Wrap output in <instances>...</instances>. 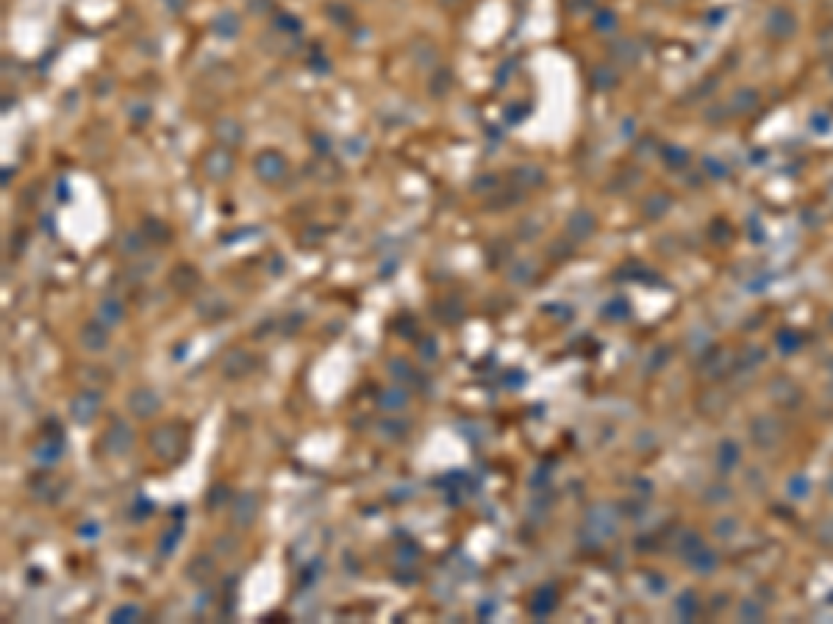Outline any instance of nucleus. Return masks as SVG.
<instances>
[{
    "instance_id": "nucleus-5",
    "label": "nucleus",
    "mask_w": 833,
    "mask_h": 624,
    "mask_svg": "<svg viewBox=\"0 0 833 624\" xmlns=\"http://www.w3.org/2000/svg\"><path fill=\"white\" fill-rule=\"evenodd\" d=\"M256 173H259L261 180H278L283 178V173H286V161L280 158V153L267 150V153H261L256 158Z\"/></svg>"
},
{
    "instance_id": "nucleus-11",
    "label": "nucleus",
    "mask_w": 833,
    "mask_h": 624,
    "mask_svg": "<svg viewBox=\"0 0 833 624\" xmlns=\"http://www.w3.org/2000/svg\"><path fill=\"white\" fill-rule=\"evenodd\" d=\"M378 405H381L383 411H403V408L409 405V392H406V389H400V386H392V389L381 392V400H378Z\"/></svg>"
},
{
    "instance_id": "nucleus-13",
    "label": "nucleus",
    "mask_w": 833,
    "mask_h": 624,
    "mask_svg": "<svg viewBox=\"0 0 833 624\" xmlns=\"http://www.w3.org/2000/svg\"><path fill=\"white\" fill-rule=\"evenodd\" d=\"M214 134H217L220 142H226V144H239L242 142V128L233 120H220L217 128H214Z\"/></svg>"
},
{
    "instance_id": "nucleus-18",
    "label": "nucleus",
    "mask_w": 833,
    "mask_h": 624,
    "mask_svg": "<svg viewBox=\"0 0 833 624\" xmlns=\"http://www.w3.org/2000/svg\"><path fill=\"white\" fill-rule=\"evenodd\" d=\"M226 497H228V491L223 489V486H217V491H214V497L209 494V505H211V508H217V505H220V502H223Z\"/></svg>"
},
{
    "instance_id": "nucleus-3",
    "label": "nucleus",
    "mask_w": 833,
    "mask_h": 624,
    "mask_svg": "<svg viewBox=\"0 0 833 624\" xmlns=\"http://www.w3.org/2000/svg\"><path fill=\"white\" fill-rule=\"evenodd\" d=\"M100 411V394L97 392H81L75 400L70 402V416L78 425H90Z\"/></svg>"
},
{
    "instance_id": "nucleus-6",
    "label": "nucleus",
    "mask_w": 833,
    "mask_h": 624,
    "mask_svg": "<svg viewBox=\"0 0 833 624\" xmlns=\"http://www.w3.org/2000/svg\"><path fill=\"white\" fill-rule=\"evenodd\" d=\"M256 508H259V499L253 497V494H239L236 499H233V522L239 525V528H247L253 519H256Z\"/></svg>"
},
{
    "instance_id": "nucleus-14",
    "label": "nucleus",
    "mask_w": 833,
    "mask_h": 624,
    "mask_svg": "<svg viewBox=\"0 0 833 624\" xmlns=\"http://www.w3.org/2000/svg\"><path fill=\"white\" fill-rule=\"evenodd\" d=\"M142 619V608L139 605H120L117 611H111V622H139Z\"/></svg>"
},
{
    "instance_id": "nucleus-2",
    "label": "nucleus",
    "mask_w": 833,
    "mask_h": 624,
    "mask_svg": "<svg viewBox=\"0 0 833 624\" xmlns=\"http://www.w3.org/2000/svg\"><path fill=\"white\" fill-rule=\"evenodd\" d=\"M159 408H161V400H159V394L150 392V389H137V392H131V397H128V411H131L137 419H153V416L159 413Z\"/></svg>"
},
{
    "instance_id": "nucleus-15",
    "label": "nucleus",
    "mask_w": 833,
    "mask_h": 624,
    "mask_svg": "<svg viewBox=\"0 0 833 624\" xmlns=\"http://www.w3.org/2000/svg\"><path fill=\"white\" fill-rule=\"evenodd\" d=\"M178 541H181V528L170 530V535H164V538H161V555H170V552L178 547Z\"/></svg>"
},
{
    "instance_id": "nucleus-7",
    "label": "nucleus",
    "mask_w": 833,
    "mask_h": 624,
    "mask_svg": "<svg viewBox=\"0 0 833 624\" xmlns=\"http://www.w3.org/2000/svg\"><path fill=\"white\" fill-rule=\"evenodd\" d=\"M123 316H125V308H123V303L117 300V297H106V300H100V306H97V322H103L106 327H114V325H120L123 322Z\"/></svg>"
},
{
    "instance_id": "nucleus-17",
    "label": "nucleus",
    "mask_w": 833,
    "mask_h": 624,
    "mask_svg": "<svg viewBox=\"0 0 833 624\" xmlns=\"http://www.w3.org/2000/svg\"><path fill=\"white\" fill-rule=\"evenodd\" d=\"M97 533H100V525H94V522H90V525H81V528H78V535H81V538H87V541L97 538Z\"/></svg>"
},
{
    "instance_id": "nucleus-16",
    "label": "nucleus",
    "mask_w": 833,
    "mask_h": 624,
    "mask_svg": "<svg viewBox=\"0 0 833 624\" xmlns=\"http://www.w3.org/2000/svg\"><path fill=\"white\" fill-rule=\"evenodd\" d=\"M419 358H422V361H436V342H433V339H425V342L419 344Z\"/></svg>"
},
{
    "instance_id": "nucleus-9",
    "label": "nucleus",
    "mask_w": 833,
    "mask_h": 624,
    "mask_svg": "<svg viewBox=\"0 0 833 624\" xmlns=\"http://www.w3.org/2000/svg\"><path fill=\"white\" fill-rule=\"evenodd\" d=\"M64 455V444H61V439H47V442H42V444L34 449V458L42 463V466H53L58 458Z\"/></svg>"
},
{
    "instance_id": "nucleus-10",
    "label": "nucleus",
    "mask_w": 833,
    "mask_h": 624,
    "mask_svg": "<svg viewBox=\"0 0 833 624\" xmlns=\"http://www.w3.org/2000/svg\"><path fill=\"white\" fill-rule=\"evenodd\" d=\"M211 572H214V561L209 555H195L189 561V566H186V578L195 580V582H203L206 578H211Z\"/></svg>"
},
{
    "instance_id": "nucleus-12",
    "label": "nucleus",
    "mask_w": 833,
    "mask_h": 624,
    "mask_svg": "<svg viewBox=\"0 0 833 624\" xmlns=\"http://www.w3.org/2000/svg\"><path fill=\"white\" fill-rule=\"evenodd\" d=\"M231 156H226V153H211L209 156V161H206V167H209V173H211V178L223 180L228 173H231Z\"/></svg>"
},
{
    "instance_id": "nucleus-4",
    "label": "nucleus",
    "mask_w": 833,
    "mask_h": 624,
    "mask_svg": "<svg viewBox=\"0 0 833 624\" xmlns=\"http://www.w3.org/2000/svg\"><path fill=\"white\" fill-rule=\"evenodd\" d=\"M109 327L103 325V322H87L84 327H81V333H78V342H81V347L87 350V353H100V350H106L109 347V333H106Z\"/></svg>"
},
{
    "instance_id": "nucleus-8",
    "label": "nucleus",
    "mask_w": 833,
    "mask_h": 624,
    "mask_svg": "<svg viewBox=\"0 0 833 624\" xmlns=\"http://www.w3.org/2000/svg\"><path fill=\"white\" fill-rule=\"evenodd\" d=\"M250 369H253V358L247 356V353H231V356L223 361L226 377H245Z\"/></svg>"
},
{
    "instance_id": "nucleus-1",
    "label": "nucleus",
    "mask_w": 833,
    "mask_h": 624,
    "mask_svg": "<svg viewBox=\"0 0 833 624\" xmlns=\"http://www.w3.org/2000/svg\"><path fill=\"white\" fill-rule=\"evenodd\" d=\"M131 447H134V430H131V425L123 422V419H114L106 428V433H103V449L109 455H128Z\"/></svg>"
}]
</instances>
